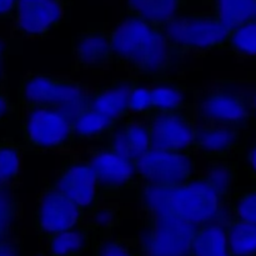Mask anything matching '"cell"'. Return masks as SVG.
Instances as JSON below:
<instances>
[{
	"label": "cell",
	"mask_w": 256,
	"mask_h": 256,
	"mask_svg": "<svg viewBox=\"0 0 256 256\" xmlns=\"http://www.w3.org/2000/svg\"><path fill=\"white\" fill-rule=\"evenodd\" d=\"M18 0H0V19L14 18Z\"/></svg>",
	"instance_id": "cell-33"
},
{
	"label": "cell",
	"mask_w": 256,
	"mask_h": 256,
	"mask_svg": "<svg viewBox=\"0 0 256 256\" xmlns=\"http://www.w3.org/2000/svg\"><path fill=\"white\" fill-rule=\"evenodd\" d=\"M15 106L12 104L8 95V89H0V125H4L5 122L12 119L15 114Z\"/></svg>",
	"instance_id": "cell-31"
},
{
	"label": "cell",
	"mask_w": 256,
	"mask_h": 256,
	"mask_svg": "<svg viewBox=\"0 0 256 256\" xmlns=\"http://www.w3.org/2000/svg\"><path fill=\"white\" fill-rule=\"evenodd\" d=\"M128 15L164 28L179 16L185 0H125Z\"/></svg>",
	"instance_id": "cell-20"
},
{
	"label": "cell",
	"mask_w": 256,
	"mask_h": 256,
	"mask_svg": "<svg viewBox=\"0 0 256 256\" xmlns=\"http://www.w3.org/2000/svg\"><path fill=\"white\" fill-rule=\"evenodd\" d=\"M65 0H18L14 26L25 36H42L62 24Z\"/></svg>",
	"instance_id": "cell-16"
},
{
	"label": "cell",
	"mask_w": 256,
	"mask_h": 256,
	"mask_svg": "<svg viewBox=\"0 0 256 256\" xmlns=\"http://www.w3.org/2000/svg\"><path fill=\"white\" fill-rule=\"evenodd\" d=\"M0 256H20L19 246L14 239L0 242Z\"/></svg>",
	"instance_id": "cell-34"
},
{
	"label": "cell",
	"mask_w": 256,
	"mask_h": 256,
	"mask_svg": "<svg viewBox=\"0 0 256 256\" xmlns=\"http://www.w3.org/2000/svg\"><path fill=\"white\" fill-rule=\"evenodd\" d=\"M22 145L12 138L0 140V192L15 190L20 184Z\"/></svg>",
	"instance_id": "cell-24"
},
{
	"label": "cell",
	"mask_w": 256,
	"mask_h": 256,
	"mask_svg": "<svg viewBox=\"0 0 256 256\" xmlns=\"http://www.w3.org/2000/svg\"><path fill=\"white\" fill-rule=\"evenodd\" d=\"M89 85L65 76L28 72L20 80L18 104L20 109L46 108L75 119L90 99Z\"/></svg>",
	"instance_id": "cell-3"
},
{
	"label": "cell",
	"mask_w": 256,
	"mask_h": 256,
	"mask_svg": "<svg viewBox=\"0 0 256 256\" xmlns=\"http://www.w3.org/2000/svg\"><path fill=\"white\" fill-rule=\"evenodd\" d=\"M152 124V148L158 152L194 155L198 126L194 102L182 109L149 118Z\"/></svg>",
	"instance_id": "cell-9"
},
{
	"label": "cell",
	"mask_w": 256,
	"mask_h": 256,
	"mask_svg": "<svg viewBox=\"0 0 256 256\" xmlns=\"http://www.w3.org/2000/svg\"><path fill=\"white\" fill-rule=\"evenodd\" d=\"M138 199L145 214L168 215L196 226L228 219L226 209L204 175L180 185L142 184Z\"/></svg>",
	"instance_id": "cell-2"
},
{
	"label": "cell",
	"mask_w": 256,
	"mask_h": 256,
	"mask_svg": "<svg viewBox=\"0 0 256 256\" xmlns=\"http://www.w3.org/2000/svg\"><path fill=\"white\" fill-rule=\"evenodd\" d=\"M204 176L210 182L222 206L228 212V205L232 192L238 188V162L229 159L208 160L206 172Z\"/></svg>",
	"instance_id": "cell-21"
},
{
	"label": "cell",
	"mask_w": 256,
	"mask_h": 256,
	"mask_svg": "<svg viewBox=\"0 0 256 256\" xmlns=\"http://www.w3.org/2000/svg\"><path fill=\"white\" fill-rule=\"evenodd\" d=\"M104 145L136 166V162L152 149L149 118L132 112L120 119Z\"/></svg>",
	"instance_id": "cell-15"
},
{
	"label": "cell",
	"mask_w": 256,
	"mask_h": 256,
	"mask_svg": "<svg viewBox=\"0 0 256 256\" xmlns=\"http://www.w3.org/2000/svg\"><path fill=\"white\" fill-rule=\"evenodd\" d=\"M228 219L256 224V184L235 189L228 205Z\"/></svg>",
	"instance_id": "cell-27"
},
{
	"label": "cell",
	"mask_w": 256,
	"mask_h": 256,
	"mask_svg": "<svg viewBox=\"0 0 256 256\" xmlns=\"http://www.w3.org/2000/svg\"><path fill=\"white\" fill-rule=\"evenodd\" d=\"M112 65L149 84L170 82L172 59L162 28L126 15L112 29Z\"/></svg>",
	"instance_id": "cell-1"
},
{
	"label": "cell",
	"mask_w": 256,
	"mask_h": 256,
	"mask_svg": "<svg viewBox=\"0 0 256 256\" xmlns=\"http://www.w3.org/2000/svg\"><path fill=\"white\" fill-rule=\"evenodd\" d=\"M22 150L30 152L68 150L76 142L74 119L46 108L22 112Z\"/></svg>",
	"instance_id": "cell-5"
},
{
	"label": "cell",
	"mask_w": 256,
	"mask_h": 256,
	"mask_svg": "<svg viewBox=\"0 0 256 256\" xmlns=\"http://www.w3.org/2000/svg\"><path fill=\"white\" fill-rule=\"evenodd\" d=\"M250 99H252V128L256 129V86L252 94L250 95Z\"/></svg>",
	"instance_id": "cell-35"
},
{
	"label": "cell",
	"mask_w": 256,
	"mask_h": 256,
	"mask_svg": "<svg viewBox=\"0 0 256 256\" xmlns=\"http://www.w3.org/2000/svg\"><path fill=\"white\" fill-rule=\"evenodd\" d=\"M162 30L172 58L224 52L232 34L212 14H180Z\"/></svg>",
	"instance_id": "cell-4"
},
{
	"label": "cell",
	"mask_w": 256,
	"mask_h": 256,
	"mask_svg": "<svg viewBox=\"0 0 256 256\" xmlns=\"http://www.w3.org/2000/svg\"><path fill=\"white\" fill-rule=\"evenodd\" d=\"M136 170L142 184L159 186L185 184L198 176L192 155L152 149L136 162Z\"/></svg>",
	"instance_id": "cell-12"
},
{
	"label": "cell",
	"mask_w": 256,
	"mask_h": 256,
	"mask_svg": "<svg viewBox=\"0 0 256 256\" xmlns=\"http://www.w3.org/2000/svg\"><path fill=\"white\" fill-rule=\"evenodd\" d=\"M112 65V29H88L72 39V74Z\"/></svg>",
	"instance_id": "cell-18"
},
{
	"label": "cell",
	"mask_w": 256,
	"mask_h": 256,
	"mask_svg": "<svg viewBox=\"0 0 256 256\" xmlns=\"http://www.w3.org/2000/svg\"><path fill=\"white\" fill-rule=\"evenodd\" d=\"M52 182L84 212L86 219L102 206V195L92 166L78 154L64 158Z\"/></svg>",
	"instance_id": "cell-11"
},
{
	"label": "cell",
	"mask_w": 256,
	"mask_h": 256,
	"mask_svg": "<svg viewBox=\"0 0 256 256\" xmlns=\"http://www.w3.org/2000/svg\"><path fill=\"white\" fill-rule=\"evenodd\" d=\"M192 92L194 90L172 80L146 86L139 84L132 95L130 112L145 118L175 112L194 102L189 99V94Z\"/></svg>",
	"instance_id": "cell-13"
},
{
	"label": "cell",
	"mask_w": 256,
	"mask_h": 256,
	"mask_svg": "<svg viewBox=\"0 0 256 256\" xmlns=\"http://www.w3.org/2000/svg\"><path fill=\"white\" fill-rule=\"evenodd\" d=\"M22 218V202L14 190L0 192V242L12 240Z\"/></svg>",
	"instance_id": "cell-28"
},
{
	"label": "cell",
	"mask_w": 256,
	"mask_h": 256,
	"mask_svg": "<svg viewBox=\"0 0 256 256\" xmlns=\"http://www.w3.org/2000/svg\"><path fill=\"white\" fill-rule=\"evenodd\" d=\"M140 80L132 76L115 78L106 84H100L92 92L86 106L116 124L132 114L130 102Z\"/></svg>",
	"instance_id": "cell-17"
},
{
	"label": "cell",
	"mask_w": 256,
	"mask_h": 256,
	"mask_svg": "<svg viewBox=\"0 0 256 256\" xmlns=\"http://www.w3.org/2000/svg\"><path fill=\"white\" fill-rule=\"evenodd\" d=\"M192 256H230L222 222L198 228L192 239Z\"/></svg>",
	"instance_id": "cell-25"
},
{
	"label": "cell",
	"mask_w": 256,
	"mask_h": 256,
	"mask_svg": "<svg viewBox=\"0 0 256 256\" xmlns=\"http://www.w3.org/2000/svg\"><path fill=\"white\" fill-rule=\"evenodd\" d=\"M10 52V45L4 38L0 36V89H6V79H5L4 65L5 59Z\"/></svg>",
	"instance_id": "cell-32"
},
{
	"label": "cell",
	"mask_w": 256,
	"mask_h": 256,
	"mask_svg": "<svg viewBox=\"0 0 256 256\" xmlns=\"http://www.w3.org/2000/svg\"><path fill=\"white\" fill-rule=\"evenodd\" d=\"M222 225L230 256H256V224L226 219Z\"/></svg>",
	"instance_id": "cell-23"
},
{
	"label": "cell",
	"mask_w": 256,
	"mask_h": 256,
	"mask_svg": "<svg viewBox=\"0 0 256 256\" xmlns=\"http://www.w3.org/2000/svg\"><path fill=\"white\" fill-rule=\"evenodd\" d=\"M198 124L254 129L252 124V99L242 90L230 86L195 90Z\"/></svg>",
	"instance_id": "cell-6"
},
{
	"label": "cell",
	"mask_w": 256,
	"mask_h": 256,
	"mask_svg": "<svg viewBox=\"0 0 256 256\" xmlns=\"http://www.w3.org/2000/svg\"><path fill=\"white\" fill-rule=\"evenodd\" d=\"M88 162L92 166L102 198L115 196L140 189V178L135 164L124 159L106 145L88 148Z\"/></svg>",
	"instance_id": "cell-10"
},
{
	"label": "cell",
	"mask_w": 256,
	"mask_h": 256,
	"mask_svg": "<svg viewBox=\"0 0 256 256\" xmlns=\"http://www.w3.org/2000/svg\"><path fill=\"white\" fill-rule=\"evenodd\" d=\"M42 256H84L92 242V232L86 222L74 229L48 238Z\"/></svg>",
	"instance_id": "cell-19"
},
{
	"label": "cell",
	"mask_w": 256,
	"mask_h": 256,
	"mask_svg": "<svg viewBox=\"0 0 256 256\" xmlns=\"http://www.w3.org/2000/svg\"><path fill=\"white\" fill-rule=\"evenodd\" d=\"M250 139L252 140H250V142H246V146H245L242 154H244L245 166L249 172L252 182L256 184V129H254Z\"/></svg>",
	"instance_id": "cell-30"
},
{
	"label": "cell",
	"mask_w": 256,
	"mask_h": 256,
	"mask_svg": "<svg viewBox=\"0 0 256 256\" xmlns=\"http://www.w3.org/2000/svg\"><path fill=\"white\" fill-rule=\"evenodd\" d=\"M92 256H145L138 235H110L92 239Z\"/></svg>",
	"instance_id": "cell-26"
},
{
	"label": "cell",
	"mask_w": 256,
	"mask_h": 256,
	"mask_svg": "<svg viewBox=\"0 0 256 256\" xmlns=\"http://www.w3.org/2000/svg\"><path fill=\"white\" fill-rule=\"evenodd\" d=\"M142 214L138 236L145 256H192V239L199 226L168 215Z\"/></svg>",
	"instance_id": "cell-7"
},
{
	"label": "cell",
	"mask_w": 256,
	"mask_h": 256,
	"mask_svg": "<svg viewBox=\"0 0 256 256\" xmlns=\"http://www.w3.org/2000/svg\"><path fill=\"white\" fill-rule=\"evenodd\" d=\"M252 132L236 126L198 124L195 132V152H202L206 160L229 159L244 152Z\"/></svg>",
	"instance_id": "cell-14"
},
{
	"label": "cell",
	"mask_w": 256,
	"mask_h": 256,
	"mask_svg": "<svg viewBox=\"0 0 256 256\" xmlns=\"http://www.w3.org/2000/svg\"><path fill=\"white\" fill-rule=\"evenodd\" d=\"M86 215L82 209L60 192L54 182H49L38 194L32 224L40 239L46 240L59 232L84 224Z\"/></svg>",
	"instance_id": "cell-8"
},
{
	"label": "cell",
	"mask_w": 256,
	"mask_h": 256,
	"mask_svg": "<svg viewBox=\"0 0 256 256\" xmlns=\"http://www.w3.org/2000/svg\"><path fill=\"white\" fill-rule=\"evenodd\" d=\"M226 52L236 56L256 55V19L232 30Z\"/></svg>",
	"instance_id": "cell-29"
},
{
	"label": "cell",
	"mask_w": 256,
	"mask_h": 256,
	"mask_svg": "<svg viewBox=\"0 0 256 256\" xmlns=\"http://www.w3.org/2000/svg\"><path fill=\"white\" fill-rule=\"evenodd\" d=\"M212 15L232 32L256 19V0H212Z\"/></svg>",
	"instance_id": "cell-22"
}]
</instances>
